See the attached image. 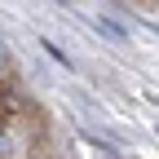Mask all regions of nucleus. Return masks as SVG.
Wrapping results in <instances>:
<instances>
[{
    "mask_svg": "<svg viewBox=\"0 0 159 159\" xmlns=\"http://www.w3.org/2000/svg\"><path fill=\"white\" fill-rule=\"evenodd\" d=\"M93 22H97V31H102V35H111V40H119V44H124V40H128V31L119 27V22H111V18H93Z\"/></svg>",
    "mask_w": 159,
    "mask_h": 159,
    "instance_id": "1",
    "label": "nucleus"
},
{
    "mask_svg": "<svg viewBox=\"0 0 159 159\" xmlns=\"http://www.w3.org/2000/svg\"><path fill=\"white\" fill-rule=\"evenodd\" d=\"M0 62H9V44H5V40H0Z\"/></svg>",
    "mask_w": 159,
    "mask_h": 159,
    "instance_id": "2",
    "label": "nucleus"
},
{
    "mask_svg": "<svg viewBox=\"0 0 159 159\" xmlns=\"http://www.w3.org/2000/svg\"><path fill=\"white\" fill-rule=\"evenodd\" d=\"M0 155H5V137H0Z\"/></svg>",
    "mask_w": 159,
    "mask_h": 159,
    "instance_id": "3",
    "label": "nucleus"
},
{
    "mask_svg": "<svg viewBox=\"0 0 159 159\" xmlns=\"http://www.w3.org/2000/svg\"><path fill=\"white\" fill-rule=\"evenodd\" d=\"M62 5H71V0H62Z\"/></svg>",
    "mask_w": 159,
    "mask_h": 159,
    "instance_id": "4",
    "label": "nucleus"
}]
</instances>
